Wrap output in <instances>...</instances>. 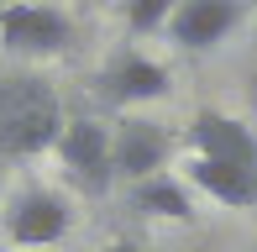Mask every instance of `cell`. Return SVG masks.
<instances>
[{
    "instance_id": "obj_1",
    "label": "cell",
    "mask_w": 257,
    "mask_h": 252,
    "mask_svg": "<svg viewBox=\"0 0 257 252\" xmlns=\"http://www.w3.org/2000/svg\"><path fill=\"white\" fill-rule=\"evenodd\" d=\"M58 132H63V105L48 79H0V158H37L58 142Z\"/></svg>"
},
{
    "instance_id": "obj_2",
    "label": "cell",
    "mask_w": 257,
    "mask_h": 252,
    "mask_svg": "<svg viewBox=\"0 0 257 252\" xmlns=\"http://www.w3.org/2000/svg\"><path fill=\"white\" fill-rule=\"evenodd\" d=\"M68 42H74V21L58 6L16 0L0 11V48L16 58H58V53H68Z\"/></svg>"
},
{
    "instance_id": "obj_3",
    "label": "cell",
    "mask_w": 257,
    "mask_h": 252,
    "mask_svg": "<svg viewBox=\"0 0 257 252\" xmlns=\"http://www.w3.org/2000/svg\"><path fill=\"white\" fill-rule=\"evenodd\" d=\"M53 153H58V163H63V174L84 194H105L110 189V179H115V168H110V126H100L95 116L63 121Z\"/></svg>"
},
{
    "instance_id": "obj_4",
    "label": "cell",
    "mask_w": 257,
    "mask_h": 252,
    "mask_svg": "<svg viewBox=\"0 0 257 252\" xmlns=\"http://www.w3.org/2000/svg\"><path fill=\"white\" fill-rule=\"evenodd\" d=\"M68 226H74V210L48 184H27L6 205V242L11 247H53L68 236Z\"/></svg>"
},
{
    "instance_id": "obj_5",
    "label": "cell",
    "mask_w": 257,
    "mask_h": 252,
    "mask_svg": "<svg viewBox=\"0 0 257 252\" xmlns=\"http://www.w3.org/2000/svg\"><path fill=\"white\" fill-rule=\"evenodd\" d=\"M168 153H173V137L163 132L158 121L121 116L110 126V168H115V179H126V184H142V179L163 174Z\"/></svg>"
},
{
    "instance_id": "obj_6",
    "label": "cell",
    "mask_w": 257,
    "mask_h": 252,
    "mask_svg": "<svg viewBox=\"0 0 257 252\" xmlns=\"http://www.w3.org/2000/svg\"><path fill=\"white\" fill-rule=\"evenodd\" d=\"M241 21H247L241 0H179V11L168 16V37L184 53H205V48H220Z\"/></svg>"
},
{
    "instance_id": "obj_7",
    "label": "cell",
    "mask_w": 257,
    "mask_h": 252,
    "mask_svg": "<svg viewBox=\"0 0 257 252\" xmlns=\"http://www.w3.org/2000/svg\"><path fill=\"white\" fill-rule=\"evenodd\" d=\"M189 147H194V158L257 168V132L241 116H226V110H200L189 121Z\"/></svg>"
},
{
    "instance_id": "obj_8",
    "label": "cell",
    "mask_w": 257,
    "mask_h": 252,
    "mask_svg": "<svg viewBox=\"0 0 257 252\" xmlns=\"http://www.w3.org/2000/svg\"><path fill=\"white\" fill-rule=\"evenodd\" d=\"M173 89L168 68L153 63L147 53H121L110 58V68L100 74V95L115 100V105H147V100H163Z\"/></svg>"
},
{
    "instance_id": "obj_9",
    "label": "cell",
    "mask_w": 257,
    "mask_h": 252,
    "mask_svg": "<svg viewBox=\"0 0 257 252\" xmlns=\"http://www.w3.org/2000/svg\"><path fill=\"white\" fill-rule=\"evenodd\" d=\"M184 184L210 194L215 205L247 210L257 205V168H236V163H215V158H189L184 163Z\"/></svg>"
},
{
    "instance_id": "obj_10",
    "label": "cell",
    "mask_w": 257,
    "mask_h": 252,
    "mask_svg": "<svg viewBox=\"0 0 257 252\" xmlns=\"http://www.w3.org/2000/svg\"><path fill=\"white\" fill-rule=\"evenodd\" d=\"M132 210H142V215H153V221H179V226H189L194 221V194L184 179H173L168 168L153 179H142V184H132Z\"/></svg>"
},
{
    "instance_id": "obj_11",
    "label": "cell",
    "mask_w": 257,
    "mask_h": 252,
    "mask_svg": "<svg viewBox=\"0 0 257 252\" xmlns=\"http://www.w3.org/2000/svg\"><path fill=\"white\" fill-rule=\"evenodd\" d=\"M121 11H126V27L147 37V32H168V16L179 11V0H126Z\"/></svg>"
},
{
    "instance_id": "obj_12",
    "label": "cell",
    "mask_w": 257,
    "mask_h": 252,
    "mask_svg": "<svg viewBox=\"0 0 257 252\" xmlns=\"http://www.w3.org/2000/svg\"><path fill=\"white\" fill-rule=\"evenodd\" d=\"M105 252H142V247H137V242H110Z\"/></svg>"
},
{
    "instance_id": "obj_13",
    "label": "cell",
    "mask_w": 257,
    "mask_h": 252,
    "mask_svg": "<svg viewBox=\"0 0 257 252\" xmlns=\"http://www.w3.org/2000/svg\"><path fill=\"white\" fill-rule=\"evenodd\" d=\"M0 189H6V158H0Z\"/></svg>"
},
{
    "instance_id": "obj_14",
    "label": "cell",
    "mask_w": 257,
    "mask_h": 252,
    "mask_svg": "<svg viewBox=\"0 0 257 252\" xmlns=\"http://www.w3.org/2000/svg\"><path fill=\"white\" fill-rule=\"evenodd\" d=\"M252 6H257V0H252Z\"/></svg>"
}]
</instances>
